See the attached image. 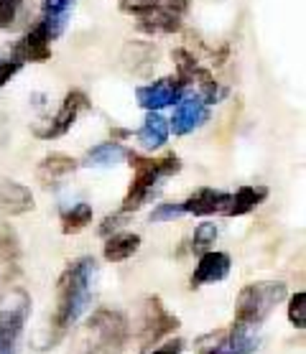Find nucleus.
<instances>
[{"label":"nucleus","mask_w":306,"mask_h":354,"mask_svg":"<svg viewBox=\"0 0 306 354\" xmlns=\"http://www.w3.org/2000/svg\"><path fill=\"white\" fill-rule=\"evenodd\" d=\"M92 275H95V260L82 258L66 268L57 283V306L51 314V329L57 331L54 339H62L69 326L82 316L92 298Z\"/></svg>","instance_id":"obj_1"},{"label":"nucleus","mask_w":306,"mask_h":354,"mask_svg":"<svg viewBox=\"0 0 306 354\" xmlns=\"http://www.w3.org/2000/svg\"><path fill=\"white\" fill-rule=\"evenodd\" d=\"M130 339L128 319L113 308H97L72 339L69 354H123Z\"/></svg>","instance_id":"obj_2"},{"label":"nucleus","mask_w":306,"mask_h":354,"mask_svg":"<svg viewBox=\"0 0 306 354\" xmlns=\"http://www.w3.org/2000/svg\"><path fill=\"white\" fill-rule=\"evenodd\" d=\"M289 296L286 283L281 281H266V283H250L240 290L237 306H235V324L255 329L266 322L268 314L273 311L283 298Z\"/></svg>","instance_id":"obj_3"},{"label":"nucleus","mask_w":306,"mask_h":354,"mask_svg":"<svg viewBox=\"0 0 306 354\" xmlns=\"http://www.w3.org/2000/svg\"><path fill=\"white\" fill-rule=\"evenodd\" d=\"M128 161L133 166V171H136V176H133L128 194L123 199V212L125 214L143 204L145 196L151 194V189L156 186L159 178L171 176V174H177L181 169V163H179V158L174 153L163 156V158H141L136 153H128Z\"/></svg>","instance_id":"obj_4"},{"label":"nucleus","mask_w":306,"mask_h":354,"mask_svg":"<svg viewBox=\"0 0 306 354\" xmlns=\"http://www.w3.org/2000/svg\"><path fill=\"white\" fill-rule=\"evenodd\" d=\"M28 314L31 296L24 288H10L0 296V354H16Z\"/></svg>","instance_id":"obj_5"},{"label":"nucleus","mask_w":306,"mask_h":354,"mask_svg":"<svg viewBox=\"0 0 306 354\" xmlns=\"http://www.w3.org/2000/svg\"><path fill=\"white\" fill-rule=\"evenodd\" d=\"M179 329V319L166 311L163 301L159 296H151L143 301L141 306V319L136 326V339L143 349H151L156 342H161L163 337H169Z\"/></svg>","instance_id":"obj_6"},{"label":"nucleus","mask_w":306,"mask_h":354,"mask_svg":"<svg viewBox=\"0 0 306 354\" xmlns=\"http://www.w3.org/2000/svg\"><path fill=\"white\" fill-rule=\"evenodd\" d=\"M87 97L82 95V92H72V95H66L64 105H62V110L57 113V118L54 120H48L46 128H33V133L39 138H59L64 136L66 130L72 128L74 120H77V115L82 113V110H87Z\"/></svg>","instance_id":"obj_7"},{"label":"nucleus","mask_w":306,"mask_h":354,"mask_svg":"<svg viewBox=\"0 0 306 354\" xmlns=\"http://www.w3.org/2000/svg\"><path fill=\"white\" fill-rule=\"evenodd\" d=\"M21 275V248L8 225H0V288H8Z\"/></svg>","instance_id":"obj_8"},{"label":"nucleus","mask_w":306,"mask_h":354,"mask_svg":"<svg viewBox=\"0 0 306 354\" xmlns=\"http://www.w3.org/2000/svg\"><path fill=\"white\" fill-rule=\"evenodd\" d=\"M227 273H230V255L207 250V252H201L199 263H197V268H194L192 288H199V286H204V283L225 281Z\"/></svg>","instance_id":"obj_9"},{"label":"nucleus","mask_w":306,"mask_h":354,"mask_svg":"<svg viewBox=\"0 0 306 354\" xmlns=\"http://www.w3.org/2000/svg\"><path fill=\"white\" fill-rule=\"evenodd\" d=\"M210 120V110L207 105L201 102V100H181L174 110V118H171V130L177 133V136H186V133H192L194 128H199L201 122Z\"/></svg>","instance_id":"obj_10"},{"label":"nucleus","mask_w":306,"mask_h":354,"mask_svg":"<svg viewBox=\"0 0 306 354\" xmlns=\"http://www.w3.org/2000/svg\"><path fill=\"white\" fill-rule=\"evenodd\" d=\"M181 95V82L179 80H159L153 84L138 89V102L148 110H159V107L174 105Z\"/></svg>","instance_id":"obj_11"},{"label":"nucleus","mask_w":306,"mask_h":354,"mask_svg":"<svg viewBox=\"0 0 306 354\" xmlns=\"http://www.w3.org/2000/svg\"><path fill=\"white\" fill-rule=\"evenodd\" d=\"M0 209L6 214H24L33 209V194L28 186L10 181V178H0Z\"/></svg>","instance_id":"obj_12"},{"label":"nucleus","mask_w":306,"mask_h":354,"mask_svg":"<svg viewBox=\"0 0 306 354\" xmlns=\"http://www.w3.org/2000/svg\"><path fill=\"white\" fill-rule=\"evenodd\" d=\"M266 196H268L266 186H242V189H237L235 194H230V199H227L222 214H227V217H242V214H248V212L255 209Z\"/></svg>","instance_id":"obj_13"},{"label":"nucleus","mask_w":306,"mask_h":354,"mask_svg":"<svg viewBox=\"0 0 306 354\" xmlns=\"http://www.w3.org/2000/svg\"><path fill=\"white\" fill-rule=\"evenodd\" d=\"M227 199H230V194L217 192V189H197L181 207H184V212H189V214L204 217V214H215V212L225 209Z\"/></svg>","instance_id":"obj_14"},{"label":"nucleus","mask_w":306,"mask_h":354,"mask_svg":"<svg viewBox=\"0 0 306 354\" xmlns=\"http://www.w3.org/2000/svg\"><path fill=\"white\" fill-rule=\"evenodd\" d=\"M48 41H51V36H48L46 26L44 24L33 26L31 33L18 44V57L26 59V62H46L51 57Z\"/></svg>","instance_id":"obj_15"},{"label":"nucleus","mask_w":306,"mask_h":354,"mask_svg":"<svg viewBox=\"0 0 306 354\" xmlns=\"http://www.w3.org/2000/svg\"><path fill=\"white\" fill-rule=\"evenodd\" d=\"M123 62L133 72H145L148 66L159 62V48L148 41H128L123 48Z\"/></svg>","instance_id":"obj_16"},{"label":"nucleus","mask_w":306,"mask_h":354,"mask_svg":"<svg viewBox=\"0 0 306 354\" xmlns=\"http://www.w3.org/2000/svg\"><path fill=\"white\" fill-rule=\"evenodd\" d=\"M136 138L145 151L161 148V145L166 143V138H169V120H163L161 115L151 113L148 118H145L143 125H141V130L136 133Z\"/></svg>","instance_id":"obj_17"},{"label":"nucleus","mask_w":306,"mask_h":354,"mask_svg":"<svg viewBox=\"0 0 306 354\" xmlns=\"http://www.w3.org/2000/svg\"><path fill=\"white\" fill-rule=\"evenodd\" d=\"M74 169H77V161H74V158H69V156H64V153H54V156H48V158L41 161L36 176H39L41 184L48 186V184L62 181L64 176H69Z\"/></svg>","instance_id":"obj_18"},{"label":"nucleus","mask_w":306,"mask_h":354,"mask_svg":"<svg viewBox=\"0 0 306 354\" xmlns=\"http://www.w3.org/2000/svg\"><path fill=\"white\" fill-rule=\"evenodd\" d=\"M138 18H141V21H138V28L148 33H171L181 28L177 13H171V10H166V8H151V10H145V13H141Z\"/></svg>","instance_id":"obj_19"},{"label":"nucleus","mask_w":306,"mask_h":354,"mask_svg":"<svg viewBox=\"0 0 306 354\" xmlns=\"http://www.w3.org/2000/svg\"><path fill=\"white\" fill-rule=\"evenodd\" d=\"M128 158V151L123 148L120 143H102L92 148L87 156H84V166H95V169H107V166H118L120 161Z\"/></svg>","instance_id":"obj_20"},{"label":"nucleus","mask_w":306,"mask_h":354,"mask_svg":"<svg viewBox=\"0 0 306 354\" xmlns=\"http://www.w3.org/2000/svg\"><path fill=\"white\" fill-rule=\"evenodd\" d=\"M141 248V237L138 234H113L105 245V260L110 263H123V260H128L133 252H138Z\"/></svg>","instance_id":"obj_21"},{"label":"nucleus","mask_w":306,"mask_h":354,"mask_svg":"<svg viewBox=\"0 0 306 354\" xmlns=\"http://www.w3.org/2000/svg\"><path fill=\"white\" fill-rule=\"evenodd\" d=\"M89 222H92V207H89V204H74L72 209L62 217V225H64L62 230H64L66 234L82 232Z\"/></svg>","instance_id":"obj_22"},{"label":"nucleus","mask_w":306,"mask_h":354,"mask_svg":"<svg viewBox=\"0 0 306 354\" xmlns=\"http://www.w3.org/2000/svg\"><path fill=\"white\" fill-rule=\"evenodd\" d=\"M215 240H217V227L212 225V222H204V225H199L194 230L192 248L197 250V252H207V250L215 245Z\"/></svg>","instance_id":"obj_23"},{"label":"nucleus","mask_w":306,"mask_h":354,"mask_svg":"<svg viewBox=\"0 0 306 354\" xmlns=\"http://www.w3.org/2000/svg\"><path fill=\"white\" fill-rule=\"evenodd\" d=\"M289 319L296 329H306V296L301 293V290H298L296 296H291Z\"/></svg>","instance_id":"obj_24"},{"label":"nucleus","mask_w":306,"mask_h":354,"mask_svg":"<svg viewBox=\"0 0 306 354\" xmlns=\"http://www.w3.org/2000/svg\"><path fill=\"white\" fill-rule=\"evenodd\" d=\"M181 214H186L181 204H159L151 214V222H169V219H177Z\"/></svg>","instance_id":"obj_25"},{"label":"nucleus","mask_w":306,"mask_h":354,"mask_svg":"<svg viewBox=\"0 0 306 354\" xmlns=\"http://www.w3.org/2000/svg\"><path fill=\"white\" fill-rule=\"evenodd\" d=\"M21 3H24V0H0V28H6V26L13 24V18H16Z\"/></svg>","instance_id":"obj_26"},{"label":"nucleus","mask_w":306,"mask_h":354,"mask_svg":"<svg viewBox=\"0 0 306 354\" xmlns=\"http://www.w3.org/2000/svg\"><path fill=\"white\" fill-rule=\"evenodd\" d=\"M120 8L141 16V13H145V10H151V8H161V0H123Z\"/></svg>","instance_id":"obj_27"},{"label":"nucleus","mask_w":306,"mask_h":354,"mask_svg":"<svg viewBox=\"0 0 306 354\" xmlns=\"http://www.w3.org/2000/svg\"><path fill=\"white\" fill-rule=\"evenodd\" d=\"M123 225H125V212H123V214H113V217H107L105 222H102V227H100V234H102V237H107L110 232L120 230Z\"/></svg>","instance_id":"obj_28"},{"label":"nucleus","mask_w":306,"mask_h":354,"mask_svg":"<svg viewBox=\"0 0 306 354\" xmlns=\"http://www.w3.org/2000/svg\"><path fill=\"white\" fill-rule=\"evenodd\" d=\"M18 69H21V62H6V59H0V87H3Z\"/></svg>","instance_id":"obj_29"},{"label":"nucleus","mask_w":306,"mask_h":354,"mask_svg":"<svg viewBox=\"0 0 306 354\" xmlns=\"http://www.w3.org/2000/svg\"><path fill=\"white\" fill-rule=\"evenodd\" d=\"M184 352V342L181 339H174L169 344L159 346V349H151V352H143V354H181Z\"/></svg>","instance_id":"obj_30"}]
</instances>
